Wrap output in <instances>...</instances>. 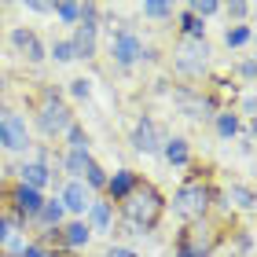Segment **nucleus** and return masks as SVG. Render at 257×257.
Segmentation results:
<instances>
[{
	"mask_svg": "<svg viewBox=\"0 0 257 257\" xmlns=\"http://www.w3.org/2000/svg\"><path fill=\"white\" fill-rule=\"evenodd\" d=\"M107 257H140V253H136V250H128V246H110Z\"/></svg>",
	"mask_w": 257,
	"mask_h": 257,
	"instance_id": "nucleus-39",
	"label": "nucleus"
},
{
	"mask_svg": "<svg viewBox=\"0 0 257 257\" xmlns=\"http://www.w3.org/2000/svg\"><path fill=\"white\" fill-rule=\"evenodd\" d=\"M239 74H242V81H246V85H253V59H246L239 66Z\"/></svg>",
	"mask_w": 257,
	"mask_h": 257,
	"instance_id": "nucleus-36",
	"label": "nucleus"
},
{
	"mask_svg": "<svg viewBox=\"0 0 257 257\" xmlns=\"http://www.w3.org/2000/svg\"><path fill=\"white\" fill-rule=\"evenodd\" d=\"M70 44H74L77 59H96V52H99V8L96 4H81V19L74 26Z\"/></svg>",
	"mask_w": 257,
	"mask_h": 257,
	"instance_id": "nucleus-2",
	"label": "nucleus"
},
{
	"mask_svg": "<svg viewBox=\"0 0 257 257\" xmlns=\"http://www.w3.org/2000/svg\"><path fill=\"white\" fill-rule=\"evenodd\" d=\"M70 96H74V99H88L92 96V81L88 77H74V81H70Z\"/></svg>",
	"mask_w": 257,
	"mask_h": 257,
	"instance_id": "nucleus-32",
	"label": "nucleus"
},
{
	"mask_svg": "<svg viewBox=\"0 0 257 257\" xmlns=\"http://www.w3.org/2000/svg\"><path fill=\"white\" fill-rule=\"evenodd\" d=\"M85 217H88V220H85V224H88V231H99V235H107V231H110V224H114L110 202H96V198L88 202Z\"/></svg>",
	"mask_w": 257,
	"mask_h": 257,
	"instance_id": "nucleus-13",
	"label": "nucleus"
},
{
	"mask_svg": "<svg viewBox=\"0 0 257 257\" xmlns=\"http://www.w3.org/2000/svg\"><path fill=\"white\" fill-rule=\"evenodd\" d=\"M63 217H66V209H63V202H59V198H44L41 213L33 217V220H37V224H41L44 231H55V228L63 224Z\"/></svg>",
	"mask_w": 257,
	"mask_h": 257,
	"instance_id": "nucleus-15",
	"label": "nucleus"
},
{
	"mask_svg": "<svg viewBox=\"0 0 257 257\" xmlns=\"http://www.w3.org/2000/svg\"><path fill=\"white\" fill-rule=\"evenodd\" d=\"M59 202H63V209H70V213H81V217H85L92 195H88V188H85L81 180H70L66 188H63V195H59Z\"/></svg>",
	"mask_w": 257,
	"mask_h": 257,
	"instance_id": "nucleus-11",
	"label": "nucleus"
},
{
	"mask_svg": "<svg viewBox=\"0 0 257 257\" xmlns=\"http://www.w3.org/2000/svg\"><path fill=\"white\" fill-rule=\"evenodd\" d=\"M177 257H209V250L202 246V242H191L188 235H184L180 246H177Z\"/></svg>",
	"mask_w": 257,
	"mask_h": 257,
	"instance_id": "nucleus-31",
	"label": "nucleus"
},
{
	"mask_svg": "<svg viewBox=\"0 0 257 257\" xmlns=\"http://www.w3.org/2000/svg\"><path fill=\"white\" fill-rule=\"evenodd\" d=\"M136 184H140V180H136V173H133V169H118L114 177H107V188H103V191H107L114 202H121V198L133 191Z\"/></svg>",
	"mask_w": 257,
	"mask_h": 257,
	"instance_id": "nucleus-14",
	"label": "nucleus"
},
{
	"mask_svg": "<svg viewBox=\"0 0 257 257\" xmlns=\"http://www.w3.org/2000/svg\"><path fill=\"white\" fill-rule=\"evenodd\" d=\"M19 257H48V250H44L41 242H26V250H22Z\"/></svg>",
	"mask_w": 257,
	"mask_h": 257,
	"instance_id": "nucleus-35",
	"label": "nucleus"
},
{
	"mask_svg": "<svg viewBox=\"0 0 257 257\" xmlns=\"http://www.w3.org/2000/svg\"><path fill=\"white\" fill-rule=\"evenodd\" d=\"M180 26H184V41H206V22H202V19H195V15L184 11Z\"/></svg>",
	"mask_w": 257,
	"mask_h": 257,
	"instance_id": "nucleus-21",
	"label": "nucleus"
},
{
	"mask_svg": "<svg viewBox=\"0 0 257 257\" xmlns=\"http://www.w3.org/2000/svg\"><path fill=\"white\" fill-rule=\"evenodd\" d=\"M242 114H250V118H253V92L242 96Z\"/></svg>",
	"mask_w": 257,
	"mask_h": 257,
	"instance_id": "nucleus-41",
	"label": "nucleus"
},
{
	"mask_svg": "<svg viewBox=\"0 0 257 257\" xmlns=\"http://www.w3.org/2000/svg\"><path fill=\"white\" fill-rule=\"evenodd\" d=\"M110 59L118 63V66H133V63H140V59H144V41H140L128 26L110 30Z\"/></svg>",
	"mask_w": 257,
	"mask_h": 257,
	"instance_id": "nucleus-6",
	"label": "nucleus"
},
{
	"mask_svg": "<svg viewBox=\"0 0 257 257\" xmlns=\"http://www.w3.org/2000/svg\"><path fill=\"white\" fill-rule=\"evenodd\" d=\"M250 11H253L250 4H231V8H228V15H235V19H242V15H250Z\"/></svg>",
	"mask_w": 257,
	"mask_h": 257,
	"instance_id": "nucleus-38",
	"label": "nucleus"
},
{
	"mask_svg": "<svg viewBox=\"0 0 257 257\" xmlns=\"http://www.w3.org/2000/svg\"><path fill=\"white\" fill-rule=\"evenodd\" d=\"M239 253H242V257L253 253V235H250V231H242V235H239Z\"/></svg>",
	"mask_w": 257,
	"mask_h": 257,
	"instance_id": "nucleus-34",
	"label": "nucleus"
},
{
	"mask_svg": "<svg viewBox=\"0 0 257 257\" xmlns=\"http://www.w3.org/2000/svg\"><path fill=\"white\" fill-rule=\"evenodd\" d=\"M209 66V44L206 41H180L177 44V55H173V70L180 77H202Z\"/></svg>",
	"mask_w": 257,
	"mask_h": 257,
	"instance_id": "nucleus-4",
	"label": "nucleus"
},
{
	"mask_svg": "<svg viewBox=\"0 0 257 257\" xmlns=\"http://www.w3.org/2000/svg\"><path fill=\"white\" fill-rule=\"evenodd\" d=\"M4 250H8V253H15V257L26 250V239H22V231H11V235L4 239Z\"/></svg>",
	"mask_w": 257,
	"mask_h": 257,
	"instance_id": "nucleus-33",
	"label": "nucleus"
},
{
	"mask_svg": "<svg viewBox=\"0 0 257 257\" xmlns=\"http://www.w3.org/2000/svg\"><path fill=\"white\" fill-rule=\"evenodd\" d=\"M0 147L11 151V155H19V151L30 147V125L11 110L0 114Z\"/></svg>",
	"mask_w": 257,
	"mask_h": 257,
	"instance_id": "nucleus-8",
	"label": "nucleus"
},
{
	"mask_svg": "<svg viewBox=\"0 0 257 257\" xmlns=\"http://www.w3.org/2000/svg\"><path fill=\"white\" fill-rule=\"evenodd\" d=\"M162 155H166V162L169 166H188L191 162V147H188V140L184 136H173V140H166V144H162Z\"/></svg>",
	"mask_w": 257,
	"mask_h": 257,
	"instance_id": "nucleus-16",
	"label": "nucleus"
},
{
	"mask_svg": "<svg viewBox=\"0 0 257 257\" xmlns=\"http://www.w3.org/2000/svg\"><path fill=\"white\" fill-rule=\"evenodd\" d=\"M19 177H22V184H26V188L41 191V188H48V184L55 180V173L44 166V162H26V166H19Z\"/></svg>",
	"mask_w": 257,
	"mask_h": 257,
	"instance_id": "nucleus-12",
	"label": "nucleus"
},
{
	"mask_svg": "<svg viewBox=\"0 0 257 257\" xmlns=\"http://www.w3.org/2000/svg\"><path fill=\"white\" fill-rule=\"evenodd\" d=\"M63 136H66V147H70V151H88V133H85V128H81L77 121L70 125Z\"/></svg>",
	"mask_w": 257,
	"mask_h": 257,
	"instance_id": "nucleus-26",
	"label": "nucleus"
},
{
	"mask_svg": "<svg viewBox=\"0 0 257 257\" xmlns=\"http://www.w3.org/2000/svg\"><path fill=\"white\" fill-rule=\"evenodd\" d=\"M0 96H4V74H0Z\"/></svg>",
	"mask_w": 257,
	"mask_h": 257,
	"instance_id": "nucleus-42",
	"label": "nucleus"
},
{
	"mask_svg": "<svg viewBox=\"0 0 257 257\" xmlns=\"http://www.w3.org/2000/svg\"><path fill=\"white\" fill-rule=\"evenodd\" d=\"M88 162H92L88 151H66V155H63V169L70 173V180H81V173H85Z\"/></svg>",
	"mask_w": 257,
	"mask_h": 257,
	"instance_id": "nucleus-19",
	"label": "nucleus"
},
{
	"mask_svg": "<svg viewBox=\"0 0 257 257\" xmlns=\"http://www.w3.org/2000/svg\"><path fill=\"white\" fill-rule=\"evenodd\" d=\"M11 235V224H8V217L4 213H0V246H4V239Z\"/></svg>",
	"mask_w": 257,
	"mask_h": 257,
	"instance_id": "nucleus-40",
	"label": "nucleus"
},
{
	"mask_svg": "<svg viewBox=\"0 0 257 257\" xmlns=\"http://www.w3.org/2000/svg\"><path fill=\"white\" fill-rule=\"evenodd\" d=\"M70 125H74L70 107L55 96V92H44V103H41V110H37V128H41L44 136H63Z\"/></svg>",
	"mask_w": 257,
	"mask_h": 257,
	"instance_id": "nucleus-5",
	"label": "nucleus"
},
{
	"mask_svg": "<svg viewBox=\"0 0 257 257\" xmlns=\"http://www.w3.org/2000/svg\"><path fill=\"white\" fill-rule=\"evenodd\" d=\"M177 107L188 114V118H217V103H213V96H202V92H191V88H180L177 96Z\"/></svg>",
	"mask_w": 257,
	"mask_h": 257,
	"instance_id": "nucleus-9",
	"label": "nucleus"
},
{
	"mask_svg": "<svg viewBox=\"0 0 257 257\" xmlns=\"http://www.w3.org/2000/svg\"><path fill=\"white\" fill-rule=\"evenodd\" d=\"M166 140H169L166 128H162L155 118H140V121L133 125V136H128V144H133L140 155H158Z\"/></svg>",
	"mask_w": 257,
	"mask_h": 257,
	"instance_id": "nucleus-7",
	"label": "nucleus"
},
{
	"mask_svg": "<svg viewBox=\"0 0 257 257\" xmlns=\"http://www.w3.org/2000/svg\"><path fill=\"white\" fill-rule=\"evenodd\" d=\"M0 52H4V41H0Z\"/></svg>",
	"mask_w": 257,
	"mask_h": 257,
	"instance_id": "nucleus-44",
	"label": "nucleus"
},
{
	"mask_svg": "<svg viewBox=\"0 0 257 257\" xmlns=\"http://www.w3.org/2000/svg\"><path fill=\"white\" fill-rule=\"evenodd\" d=\"M48 257H55V253H48Z\"/></svg>",
	"mask_w": 257,
	"mask_h": 257,
	"instance_id": "nucleus-45",
	"label": "nucleus"
},
{
	"mask_svg": "<svg viewBox=\"0 0 257 257\" xmlns=\"http://www.w3.org/2000/svg\"><path fill=\"white\" fill-rule=\"evenodd\" d=\"M88 239H92V231H88V224H85V220H74V224H66V228H63V242H66L70 250L88 246Z\"/></svg>",
	"mask_w": 257,
	"mask_h": 257,
	"instance_id": "nucleus-17",
	"label": "nucleus"
},
{
	"mask_svg": "<svg viewBox=\"0 0 257 257\" xmlns=\"http://www.w3.org/2000/svg\"><path fill=\"white\" fill-rule=\"evenodd\" d=\"M33 15H52V4H41V0H33V4H26Z\"/></svg>",
	"mask_w": 257,
	"mask_h": 257,
	"instance_id": "nucleus-37",
	"label": "nucleus"
},
{
	"mask_svg": "<svg viewBox=\"0 0 257 257\" xmlns=\"http://www.w3.org/2000/svg\"><path fill=\"white\" fill-rule=\"evenodd\" d=\"M217 11H220V4H217V0H191V4H188V15H195V19H213L217 15Z\"/></svg>",
	"mask_w": 257,
	"mask_h": 257,
	"instance_id": "nucleus-24",
	"label": "nucleus"
},
{
	"mask_svg": "<svg viewBox=\"0 0 257 257\" xmlns=\"http://www.w3.org/2000/svg\"><path fill=\"white\" fill-rule=\"evenodd\" d=\"M33 37H37V33H33V30H26V26H15V30H11V48H15V55H22V52H26V44H30Z\"/></svg>",
	"mask_w": 257,
	"mask_h": 257,
	"instance_id": "nucleus-28",
	"label": "nucleus"
},
{
	"mask_svg": "<svg viewBox=\"0 0 257 257\" xmlns=\"http://www.w3.org/2000/svg\"><path fill=\"white\" fill-rule=\"evenodd\" d=\"M11 198H15V213L22 220H33V217L41 213V206H44V195L33 191V188H26V184H19V188L11 191Z\"/></svg>",
	"mask_w": 257,
	"mask_h": 257,
	"instance_id": "nucleus-10",
	"label": "nucleus"
},
{
	"mask_svg": "<svg viewBox=\"0 0 257 257\" xmlns=\"http://www.w3.org/2000/svg\"><path fill=\"white\" fill-rule=\"evenodd\" d=\"M217 136H220V140H235V136H239V118H235L231 110H220V114H217Z\"/></svg>",
	"mask_w": 257,
	"mask_h": 257,
	"instance_id": "nucleus-20",
	"label": "nucleus"
},
{
	"mask_svg": "<svg viewBox=\"0 0 257 257\" xmlns=\"http://www.w3.org/2000/svg\"><path fill=\"white\" fill-rule=\"evenodd\" d=\"M81 177H85V180H81V184H85V188H107V169H103L99 162H88Z\"/></svg>",
	"mask_w": 257,
	"mask_h": 257,
	"instance_id": "nucleus-22",
	"label": "nucleus"
},
{
	"mask_svg": "<svg viewBox=\"0 0 257 257\" xmlns=\"http://www.w3.org/2000/svg\"><path fill=\"white\" fill-rule=\"evenodd\" d=\"M224 198H228V206L242 209V213H250V209H253V191L246 188V184H231V188L224 191Z\"/></svg>",
	"mask_w": 257,
	"mask_h": 257,
	"instance_id": "nucleus-18",
	"label": "nucleus"
},
{
	"mask_svg": "<svg viewBox=\"0 0 257 257\" xmlns=\"http://www.w3.org/2000/svg\"><path fill=\"white\" fill-rule=\"evenodd\" d=\"M144 15L147 19H169L173 15V4H166V0H147V4H144Z\"/></svg>",
	"mask_w": 257,
	"mask_h": 257,
	"instance_id": "nucleus-29",
	"label": "nucleus"
},
{
	"mask_svg": "<svg viewBox=\"0 0 257 257\" xmlns=\"http://www.w3.org/2000/svg\"><path fill=\"white\" fill-rule=\"evenodd\" d=\"M250 37H253L250 26H228L224 30V44L228 48H242V44H250Z\"/></svg>",
	"mask_w": 257,
	"mask_h": 257,
	"instance_id": "nucleus-23",
	"label": "nucleus"
},
{
	"mask_svg": "<svg viewBox=\"0 0 257 257\" xmlns=\"http://www.w3.org/2000/svg\"><path fill=\"white\" fill-rule=\"evenodd\" d=\"M52 15H59L63 22H70V26H77V19H81V4H52Z\"/></svg>",
	"mask_w": 257,
	"mask_h": 257,
	"instance_id": "nucleus-30",
	"label": "nucleus"
},
{
	"mask_svg": "<svg viewBox=\"0 0 257 257\" xmlns=\"http://www.w3.org/2000/svg\"><path fill=\"white\" fill-rule=\"evenodd\" d=\"M22 59L33 63V66L44 63V59H48V48H44V41H41V37H33V41L26 44V52H22Z\"/></svg>",
	"mask_w": 257,
	"mask_h": 257,
	"instance_id": "nucleus-27",
	"label": "nucleus"
},
{
	"mask_svg": "<svg viewBox=\"0 0 257 257\" xmlns=\"http://www.w3.org/2000/svg\"><path fill=\"white\" fill-rule=\"evenodd\" d=\"M0 15H4V4H0Z\"/></svg>",
	"mask_w": 257,
	"mask_h": 257,
	"instance_id": "nucleus-43",
	"label": "nucleus"
},
{
	"mask_svg": "<svg viewBox=\"0 0 257 257\" xmlns=\"http://www.w3.org/2000/svg\"><path fill=\"white\" fill-rule=\"evenodd\" d=\"M48 55H52L55 63H74V59H77V52H74V44H70V37L55 41L52 48H48Z\"/></svg>",
	"mask_w": 257,
	"mask_h": 257,
	"instance_id": "nucleus-25",
	"label": "nucleus"
},
{
	"mask_svg": "<svg viewBox=\"0 0 257 257\" xmlns=\"http://www.w3.org/2000/svg\"><path fill=\"white\" fill-rule=\"evenodd\" d=\"M121 213H125L128 231H133V235H144L162 217V195L151 188V184H136V188L121 198Z\"/></svg>",
	"mask_w": 257,
	"mask_h": 257,
	"instance_id": "nucleus-1",
	"label": "nucleus"
},
{
	"mask_svg": "<svg viewBox=\"0 0 257 257\" xmlns=\"http://www.w3.org/2000/svg\"><path fill=\"white\" fill-rule=\"evenodd\" d=\"M206 209H209V188L202 180H188L177 188V195H173V213L177 217L198 220V217H206Z\"/></svg>",
	"mask_w": 257,
	"mask_h": 257,
	"instance_id": "nucleus-3",
	"label": "nucleus"
}]
</instances>
